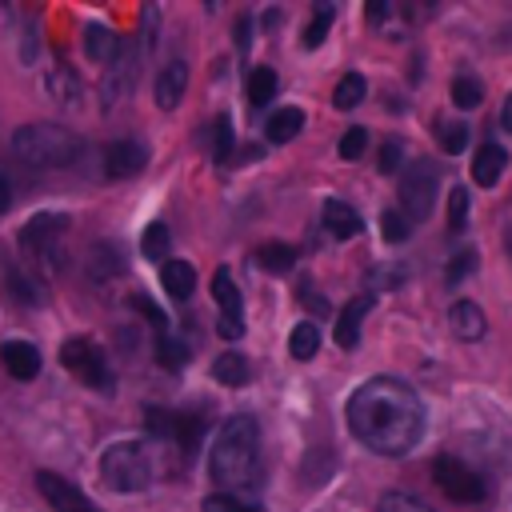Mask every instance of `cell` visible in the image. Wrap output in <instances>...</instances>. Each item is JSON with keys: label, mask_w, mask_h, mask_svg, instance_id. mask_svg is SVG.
<instances>
[{"label": "cell", "mask_w": 512, "mask_h": 512, "mask_svg": "<svg viewBox=\"0 0 512 512\" xmlns=\"http://www.w3.org/2000/svg\"><path fill=\"white\" fill-rule=\"evenodd\" d=\"M184 88H188V64L184 60H172V64H164L160 68V76H156V104L168 112V108H176L180 104V96H184Z\"/></svg>", "instance_id": "obj_15"}, {"label": "cell", "mask_w": 512, "mask_h": 512, "mask_svg": "<svg viewBox=\"0 0 512 512\" xmlns=\"http://www.w3.org/2000/svg\"><path fill=\"white\" fill-rule=\"evenodd\" d=\"M432 480L456 504H480V500H488V480L468 460H460V456H448V452L436 456L432 460Z\"/></svg>", "instance_id": "obj_7"}, {"label": "cell", "mask_w": 512, "mask_h": 512, "mask_svg": "<svg viewBox=\"0 0 512 512\" xmlns=\"http://www.w3.org/2000/svg\"><path fill=\"white\" fill-rule=\"evenodd\" d=\"M164 452L160 444H140V440H120L112 448H104L100 456V476L112 492H144L156 472H164Z\"/></svg>", "instance_id": "obj_3"}, {"label": "cell", "mask_w": 512, "mask_h": 512, "mask_svg": "<svg viewBox=\"0 0 512 512\" xmlns=\"http://www.w3.org/2000/svg\"><path fill=\"white\" fill-rule=\"evenodd\" d=\"M300 128H304V112L288 104V108H276V112L268 116V124H264V136H268L272 144H288V140H292Z\"/></svg>", "instance_id": "obj_21"}, {"label": "cell", "mask_w": 512, "mask_h": 512, "mask_svg": "<svg viewBox=\"0 0 512 512\" xmlns=\"http://www.w3.org/2000/svg\"><path fill=\"white\" fill-rule=\"evenodd\" d=\"M464 224H468V192L452 188L448 192V232H464Z\"/></svg>", "instance_id": "obj_37"}, {"label": "cell", "mask_w": 512, "mask_h": 512, "mask_svg": "<svg viewBox=\"0 0 512 512\" xmlns=\"http://www.w3.org/2000/svg\"><path fill=\"white\" fill-rule=\"evenodd\" d=\"M8 204H12V188H8V180L0 172V212H8Z\"/></svg>", "instance_id": "obj_47"}, {"label": "cell", "mask_w": 512, "mask_h": 512, "mask_svg": "<svg viewBox=\"0 0 512 512\" xmlns=\"http://www.w3.org/2000/svg\"><path fill=\"white\" fill-rule=\"evenodd\" d=\"M132 80H136V48L120 40L116 56L108 60V72H104V88H100V92H104V108H112L120 96H128Z\"/></svg>", "instance_id": "obj_9"}, {"label": "cell", "mask_w": 512, "mask_h": 512, "mask_svg": "<svg viewBox=\"0 0 512 512\" xmlns=\"http://www.w3.org/2000/svg\"><path fill=\"white\" fill-rule=\"evenodd\" d=\"M448 328L460 336V340H480L484 332H488V320H484V308L480 304H472V300H456L452 308H448Z\"/></svg>", "instance_id": "obj_13"}, {"label": "cell", "mask_w": 512, "mask_h": 512, "mask_svg": "<svg viewBox=\"0 0 512 512\" xmlns=\"http://www.w3.org/2000/svg\"><path fill=\"white\" fill-rule=\"evenodd\" d=\"M288 352H292L296 360H312V356L320 352V328H316L312 320H300V324L292 328V336H288Z\"/></svg>", "instance_id": "obj_24"}, {"label": "cell", "mask_w": 512, "mask_h": 512, "mask_svg": "<svg viewBox=\"0 0 512 512\" xmlns=\"http://www.w3.org/2000/svg\"><path fill=\"white\" fill-rule=\"evenodd\" d=\"M212 376H216V384H224V388H244L248 376H252V364H248L240 352H220V356L212 360Z\"/></svg>", "instance_id": "obj_20"}, {"label": "cell", "mask_w": 512, "mask_h": 512, "mask_svg": "<svg viewBox=\"0 0 512 512\" xmlns=\"http://www.w3.org/2000/svg\"><path fill=\"white\" fill-rule=\"evenodd\" d=\"M332 16H336L332 4H320V8L312 12V20H308V28H304V48L324 44V36H328V28H332Z\"/></svg>", "instance_id": "obj_34"}, {"label": "cell", "mask_w": 512, "mask_h": 512, "mask_svg": "<svg viewBox=\"0 0 512 512\" xmlns=\"http://www.w3.org/2000/svg\"><path fill=\"white\" fill-rule=\"evenodd\" d=\"M248 28H252V20L240 16V20H236V44H240V48H248Z\"/></svg>", "instance_id": "obj_45"}, {"label": "cell", "mask_w": 512, "mask_h": 512, "mask_svg": "<svg viewBox=\"0 0 512 512\" xmlns=\"http://www.w3.org/2000/svg\"><path fill=\"white\" fill-rule=\"evenodd\" d=\"M132 308H136V312H144V316H148V324H152L156 332H168V316H164L148 296H132Z\"/></svg>", "instance_id": "obj_41"}, {"label": "cell", "mask_w": 512, "mask_h": 512, "mask_svg": "<svg viewBox=\"0 0 512 512\" xmlns=\"http://www.w3.org/2000/svg\"><path fill=\"white\" fill-rule=\"evenodd\" d=\"M404 280H408V268H404V264H376V268L368 272V284H372L376 292L404 288Z\"/></svg>", "instance_id": "obj_33"}, {"label": "cell", "mask_w": 512, "mask_h": 512, "mask_svg": "<svg viewBox=\"0 0 512 512\" xmlns=\"http://www.w3.org/2000/svg\"><path fill=\"white\" fill-rule=\"evenodd\" d=\"M168 228L160 224V220H152L148 228H144V236H140V252H144V260H160V256H168Z\"/></svg>", "instance_id": "obj_32"}, {"label": "cell", "mask_w": 512, "mask_h": 512, "mask_svg": "<svg viewBox=\"0 0 512 512\" xmlns=\"http://www.w3.org/2000/svg\"><path fill=\"white\" fill-rule=\"evenodd\" d=\"M324 228L336 236V240H352L364 224H360V212L344 200H324Z\"/></svg>", "instance_id": "obj_17"}, {"label": "cell", "mask_w": 512, "mask_h": 512, "mask_svg": "<svg viewBox=\"0 0 512 512\" xmlns=\"http://www.w3.org/2000/svg\"><path fill=\"white\" fill-rule=\"evenodd\" d=\"M508 248H512V232H508Z\"/></svg>", "instance_id": "obj_48"}, {"label": "cell", "mask_w": 512, "mask_h": 512, "mask_svg": "<svg viewBox=\"0 0 512 512\" xmlns=\"http://www.w3.org/2000/svg\"><path fill=\"white\" fill-rule=\"evenodd\" d=\"M472 268H476V252H472V248H464V252H456V256H452V264L444 268V280H448V284H460Z\"/></svg>", "instance_id": "obj_39"}, {"label": "cell", "mask_w": 512, "mask_h": 512, "mask_svg": "<svg viewBox=\"0 0 512 512\" xmlns=\"http://www.w3.org/2000/svg\"><path fill=\"white\" fill-rule=\"evenodd\" d=\"M36 484H40V492H44V500L56 508V512H100L76 484H68L64 476H56V472H40L36 476Z\"/></svg>", "instance_id": "obj_10"}, {"label": "cell", "mask_w": 512, "mask_h": 512, "mask_svg": "<svg viewBox=\"0 0 512 512\" xmlns=\"http://www.w3.org/2000/svg\"><path fill=\"white\" fill-rule=\"evenodd\" d=\"M500 128L512 132V92H508V100H504V108H500Z\"/></svg>", "instance_id": "obj_46"}, {"label": "cell", "mask_w": 512, "mask_h": 512, "mask_svg": "<svg viewBox=\"0 0 512 512\" xmlns=\"http://www.w3.org/2000/svg\"><path fill=\"white\" fill-rule=\"evenodd\" d=\"M208 472L224 492H248L256 488V472H260V424L248 412H236L224 420V428L212 440L208 452Z\"/></svg>", "instance_id": "obj_2"}, {"label": "cell", "mask_w": 512, "mask_h": 512, "mask_svg": "<svg viewBox=\"0 0 512 512\" xmlns=\"http://www.w3.org/2000/svg\"><path fill=\"white\" fill-rule=\"evenodd\" d=\"M212 296H216V304H220V320H240V324H244V300H240V288H236V280H232L228 268H216V276H212Z\"/></svg>", "instance_id": "obj_16"}, {"label": "cell", "mask_w": 512, "mask_h": 512, "mask_svg": "<svg viewBox=\"0 0 512 512\" xmlns=\"http://www.w3.org/2000/svg\"><path fill=\"white\" fill-rule=\"evenodd\" d=\"M380 236H384L388 244H404V240L412 236V220H408L400 208H384V212H380Z\"/></svg>", "instance_id": "obj_30"}, {"label": "cell", "mask_w": 512, "mask_h": 512, "mask_svg": "<svg viewBox=\"0 0 512 512\" xmlns=\"http://www.w3.org/2000/svg\"><path fill=\"white\" fill-rule=\"evenodd\" d=\"M148 164V148L140 144V140H112L108 148H104V172L112 176V180H128V176H136L140 168Z\"/></svg>", "instance_id": "obj_11"}, {"label": "cell", "mask_w": 512, "mask_h": 512, "mask_svg": "<svg viewBox=\"0 0 512 512\" xmlns=\"http://www.w3.org/2000/svg\"><path fill=\"white\" fill-rule=\"evenodd\" d=\"M504 164H508V152H504L500 144H480V152H476V160H472V180H476L480 188H492V184L500 180Z\"/></svg>", "instance_id": "obj_19"}, {"label": "cell", "mask_w": 512, "mask_h": 512, "mask_svg": "<svg viewBox=\"0 0 512 512\" xmlns=\"http://www.w3.org/2000/svg\"><path fill=\"white\" fill-rule=\"evenodd\" d=\"M296 296H300V304L312 312V316H328V296H320V292H312V284L304 280L300 288H296Z\"/></svg>", "instance_id": "obj_40"}, {"label": "cell", "mask_w": 512, "mask_h": 512, "mask_svg": "<svg viewBox=\"0 0 512 512\" xmlns=\"http://www.w3.org/2000/svg\"><path fill=\"white\" fill-rule=\"evenodd\" d=\"M452 100H456L460 108H476V104L484 100V84H480L472 72H460V76L452 80Z\"/></svg>", "instance_id": "obj_31"}, {"label": "cell", "mask_w": 512, "mask_h": 512, "mask_svg": "<svg viewBox=\"0 0 512 512\" xmlns=\"http://www.w3.org/2000/svg\"><path fill=\"white\" fill-rule=\"evenodd\" d=\"M436 192H440V168L432 160H424V156L408 160V168L400 172V212L412 224L424 220L432 212V204H436Z\"/></svg>", "instance_id": "obj_5"}, {"label": "cell", "mask_w": 512, "mask_h": 512, "mask_svg": "<svg viewBox=\"0 0 512 512\" xmlns=\"http://www.w3.org/2000/svg\"><path fill=\"white\" fill-rule=\"evenodd\" d=\"M116 48H120V36H116V32H108L104 24H88V32H84V52H88V60L108 64V60L116 56Z\"/></svg>", "instance_id": "obj_23"}, {"label": "cell", "mask_w": 512, "mask_h": 512, "mask_svg": "<svg viewBox=\"0 0 512 512\" xmlns=\"http://www.w3.org/2000/svg\"><path fill=\"white\" fill-rule=\"evenodd\" d=\"M276 72L272 68H252L248 72V104L252 108H264V104H272V96H276Z\"/></svg>", "instance_id": "obj_25"}, {"label": "cell", "mask_w": 512, "mask_h": 512, "mask_svg": "<svg viewBox=\"0 0 512 512\" xmlns=\"http://www.w3.org/2000/svg\"><path fill=\"white\" fill-rule=\"evenodd\" d=\"M64 228H68V220L64 216H36V220H28L24 224V232H20V248L24 252H32L40 264H60V252H64Z\"/></svg>", "instance_id": "obj_8"}, {"label": "cell", "mask_w": 512, "mask_h": 512, "mask_svg": "<svg viewBox=\"0 0 512 512\" xmlns=\"http://www.w3.org/2000/svg\"><path fill=\"white\" fill-rule=\"evenodd\" d=\"M436 140H440V148L448 156H456L468 144V124L464 120H436Z\"/></svg>", "instance_id": "obj_29"}, {"label": "cell", "mask_w": 512, "mask_h": 512, "mask_svg": "<svg viewBox=\"0 0 512 512\" xmlns=\"http://www.w3.org/2000/svg\"><path fill=\"white\" fill-rule=\"evenodd\" d=\"M364 92H368V80H364L360 72H344L340 84H336V92H332V104H336L340 112H348V108H356V104L364 100Z\"/></svg>", "instance_id": "obj_26"}, {"label": "cell", "mask_w": 512, "mask_h": 512, "mask_svg": "<svg viewBox=\"0 0 512 512\" xmlns=\"http://www.w3.org/2000/svg\"><path fill=\"white\" fill-rule=\"evenodd\" d=\"M156 360L176 372V368L188 364V344H184L180 336H172V332H160V336H156Z\"/></svg>", "instance_id": "obj_27"}, {"label": "cell", "mask_w": 512, "mask_h": 512, "mask_svg": "<svg viewBox=\"0 0 512 512\" xmlns=\"http://www.w3.org/2000/svg\"><path fill=\"white\" fill-rule=\"evenodd\" d=\"M344 412L352 436L380 456H404L424 436V404L396 376H372L368 384H360L348 396Z\"/></svg>", "instance_id": "obj_1"}, {"label": "cell", "mask_w": 512, "mask_h": 512, "mask_svg": "<svg viewBox=\"0 0 512 512\" xmlns=\"http://www.w3.org/2000/svg\"><path fill=\"white\" fill-rule=\"evenodd\" d=\"M60 364H64L80 384H88V388H96V392H112V384H116V376H112V368H108V356H104L100 344L88 340V336L64 340V344H60Z\"/></svg>", "instance_id": "obj_6"}, {"label": "cell", "mask_w": 512, "mask_h": 512, "mask_svg": "<svg viewBox=\"0 0 512 512\" xmlns=\"http://www.w3.org/2000/svg\"><path fill=\"white\" fill-rule=\"evenodd\" d=\"M400 156H404L400 140H384V148H380V160H376V168H380V172H396V168H400Z\"/></svg>", "instance_id": "obj_43"}, {"label": "cell", "mask_w": 512, "mask_h": 512, "mask_svg": "<svg viewBox=\"0 0 512 512\" xmlns=\"http://www.w3.org/2000/svg\"><path fill=\"white\" fill-rule=\"evenodd\" d=\"M252 260H256V268H264V272H272V276H284V272L296 264V252H292L288 244H280V240H268V244H260V248L252 252Z\"/></svg>", "instance_id": "obj_22"}, {"label": "cell", "mask_w": 512, "mask_h": 512, "mask_svg": "<svg viewBox=\"0 0 512 512\" xmlns=\"http://www.w3.org/2000/svg\"><path fill=\"white\" fill-rule=\"evenodd\" d=\"M204 512H264V508L260 504H248L236 492H212V496H204Z\"/></svg>", "instance_id": "obj_35"}, {"label": "cell", "mask_w": 512, "mask_h": 512, "mask_svg": "<svg viewBox=\"0 0 512 512\" xmlns=\"http://www.w3.org/2000/svg\"><path fill=\"white\" fill-rule=\"evenodd\" d=\"M48 88H52V92H56V96H60L64 104H68V100H72V96L80 92V88H76V80H72V76H68L64 68H56V72L48 76Z\"/></svg>", "instance_id": "obj_42"}, {"label": "cell", "mask_w": 512, "mask_h": 512, "mask_svg": "<svg viewBox=\"0 0 512 512\" xmlns=\"http://www.w3.org/2000/svg\"><path fill=\"white\" fill-rule=\"evenodd\" d=\"M368 148V128H348L340 136V160H360Z\"/></svg>", "instance_id": "obj_38"}, {"label": "cell", "mask_w": 512, "mask_h": 512, "mask_svg": "<svg viewBox=\"0 0 512 512\" xmlns=\"http://www.w3.org/2000/svg\"><path fill=\"white\" fill-rule=\"evenodd\" d=\"M368 308H372V292H364V296H356V300L344 304V312L336 320V344L340 348H356L360 344V324H364Z\"/></svg>", "instance_id": "obj_14"}, {"label": "cell", "mask_w": 512, "mask_h": 512, "mask_svg": "<svg viewBox=\"0 0 512 512\" xmlns=\"http://www.w3.org/2000/svg\"><path fill=\"white\" fill-rule=\"evenodd\" d=\"M208 136H212V160L216 164H228L232 160V148H236V136H232L228 116H216L212 128H208Z\"/></svg>", "instance_id": "obj_28"}, {"label": "cell", "mask_w": 512, "mask_h": 512, "mask_svg": "<svg viewBox=\"0 0 512 512\" xmlns=\"http://www.w3.org/2000/svg\"><path fill=\"white\" fill-rule=\"evenodd\" d=\"M0 364H4L8 376L32 380V376L40 372V352H36V344H28V340H4V344H0Z\"/></svg>", "instance_id": "obj_12"}, {"label": "cell", "mask_w": 512, "mask_h": 512, "mask_svg": "<svg viewBox=\"0 0 512 512\" xmlns=\"http://www.w3.org/2000/svg\"><path fill=\"white\" fill-rule=\"evenodd\" d=\"M376 512H432V508L424 500L408 496V492H384L380 504H376Z\"/></svg>", "instance_id": "obj_36"}, {"label": "cell", "mask_w": 512, "mask_h": 512, "mask_svg": "<svg viewBox=\"0 0 512 512\" xmlns=\"http://www.w3.org/2000/svg\"><path fill=\"white\" fill-rule=\"evenodd\" d=\"M160 284L172 300H188L192 288H196V268L188 260H164L160 264Z\"/></svg>", "instance_id": "obj_18"}, {"label": "cell", "mask_w": 512, "mask_h": 512, "mask_svg": "<svg viewBox=\"0 0 512 512\" xmlns=\"http://www.w3.org/2000/svg\"><path fill=\"white\" fill-rule=\"evenodd\" d=\"M388 12H392V8H388L384 0H372V4H368V20H372V24H380V20H388Z\"/></svg>", "instance_id": "obj_44"}, {"label": "cell", "mask_w": 512, "mask_h": 512, "mask_svg": "<svg viewBox=\"0 0 512 512\" xmlns=\"http://www.w3.org/2000/svg\"><path fill=\"white\" fill-rule=\"evenodd\" d=\"M12 152L32 168H68L80 160L84 140L60 124H24L12 136Z\"/></svg>", "instance_id": "obj_4"}]
</instances>
